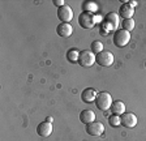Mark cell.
Listing matches in <instances>:
<instances>
[{"instance_id":"6da1fadb","label":"cell","mask_w":146,"mask_h":141,"mask_svg":"<svg viewBox=\"0 0 146 141\" xmlns=\"http://www.w3.org/2000/svg\"><path fill=\"white\" fill-rule=\"evenodd\" d=\"M95 63V54L91 50H82L80 51L78 56V64L82 68H90Z\"/></svg>"},{"instance_id":"7a4b0ae2","label":"cell","mask_w":146,"mask_h":141,"mask_svg":"<svg viewBox=\"0 0 146 141\" xmlns=\"http://www.w3.org/2000/svg\"><path fill=\"white\" fill-rule=\"evenodd\" d=\"M111 104H112V97L108 94L107 92H102L97 95V99H95V106H97L98 110L100 111H107L111 108Z\"/></svg>"},{"instance_id":"3957f363","label":"cell","mask_w":146,"mask_h":141,"mask_svg":"<svg viewBox=\"0 0 146 141\" xmlns=\"http://www.w3.org/2000/svg\"><path fill=\"white\" fill-rule=\"evenodd\" d=\"M97 24V17L91 12H82L78 16V25L82 29H91Z\"/></svg>"},{"instance_id":"277c9868","label":"cell","mask_w":146,"mask_h":141,"mask_svg":"<svg viewBox=\"0 0 146 141\" xmlns=\"http://www.w3.org/2000/svg\"><path fill=\"white\" fill-rule=\"evenodd\" d=\"M129 41H131V34L124 29H117L113 34V43L116 47H125Z\"/></svg>"},{"instance_id":"5b68a950","label":"cell","mask_w":146,"mask_h":141,"mask_svg":"<svg viewBox=\"0 0 146 141\" xmlns=\"http://www.w3.org/2000/svg\"><path fill=\"white\" fill-rule=\"evenodd\" d=\"M113 60H115L113 54L110 51H106V50H103L102 52L95 55V63L100 67H111L113 64Z\"/></svg>"},{"instance_id":"8992f818","label":"cell","mask_w":146,"mask_h":141,"mask_svg":"<svg viewBox=\"0 0 146 141\" xmlns=\"http://www.w3.org/2000/svg\"><path fill=\"white\" fill-rule=\"evenodd\" d=\"M117 25H119V13H115V12L107 13L104 20H103L102 26L106 28L108 31H111V30H116Z\"/></svg>"},{"instance_id":"52a82bcc","label":"cell","mask_w":146,"mask_h":141,"mask_svg":"<svg viewBox=\"0 0 146 141\" xmlns=\"http://www.w3.org/2000/svg\"><path fill=\"white\" fill-rule=\"evenodd\" d=\"M56 15H58L59 20H60L61 22H65V24H69V21L73 19V11L69 5H67V4H64L63 7L58 8Z\"/></svg>"},{"instance_id":"ba28073f","label":"cell","mask_w":146,"mask_h":141,"mask_svg":"<svg viewBox=\"0 0 146 141\" xmlns=\"http://www.w3.org/2000/svg\"><path fill=\"white\" fill-rule=\"evenodd\" d=\"M85 131L90 136H100L104 132V126L100 122H93L85 126Z\"/></svg>"},{"instance_id":"9c48e42d","label":"cell","mask_w":146,"mask_h":141,"mask_svg":"<svg viewBox=\"0 0 146 141\" xmlns=\"http://www.w3.org/2000/svg\"><path fill=\"white\" fill-rule=\"evenodd\" d=\"M120 123L125 128H133L137 124V116L133 112H124L120 115Z\"/></svg>"},{"instance_id":"30bf717a","label":"cell","mask_w":146,"mask_h":141,"mask_svg":"<svg viewBox=\"0 0 146 141\" xmlns=\"http://www.w3.org/2000/svg\"><path fill=\"white\" fill-rule=\"evenodd\" d=\"M36 133H38L40 137H48L52 133V124L48 122L39 123L38 127H36Z\"/></svg>"},{"instance_id":"8fae6325","label":"cell","mask_w":146,"mask_h":141,"mask_svg":"<svg viewBox=\"0 0 146 141\" xmlns=\"http://www.w3.org/2000/svg\"><path fill=\"white\" fill-rule=\"evenodd\" d=\"M56 33H58L59 37H63V38H68L72 35L73 33V28L70 24H65V22H61L60 25H58L56 28Z\"/></svg>"},{"instance_id":"7c38bea8","label":"cell","mask_w":146,"mask_h":141,"mask_svg":"<svg viewBox=\"0 0 146 141\" xmlns=\"http://www.w3.org/2000/svg\"><path fill=\"white\" fill-rule=\"evenodd\" d=\"M134 15V8L129 5V3H124L119 8V17H123L124 20L132 19V16Z\"/></svg>"},{"instance_id":"4fadbf2b","label":"cell","mask_w":146,"mask_h":141,"mask_svg":"<svg viewBox=\"0 0 146 141\" xmlns=\"http://www.w3.org/2000/svg\"><path fill=\"white\" fill-rule=\"evenodd\" d=\"M97 95H98L97 90L93 89V88H88V89H85L81 93V99L84 102H86V103H93L97 99Z\"/></svg>"},{"instance_id":"5bb4252c","label":"cell","mask_w":146,"mask_h":141,"mask_svg":"<svg viewBox=\"0 0 146 141\" xmlns=\"http://www.w3.org/2000/svg\"><path fill=\"white\" fill-rule=\"evenodd\" d=\"M80 120L84 124H89V123L95 122V112L93 110H82L80 114Z\"/></svg>"},{"instance_id":"9a60e30c","label":"cell","mask_w":146,"mask_h":141,"mask_svg":"<svg viewBox=\"0 0 146 141\" xmlns=\"http://www.w3.org/2000/svg\"><path fill=\"white\" fill-rule=\"evenodd\" d=\"M111 111H112V114H115V115H121V114L125 112V104L124 102L121 101H115L112 102V104H111Z\"/></svg>"},{"instance_id":"2e32d148","label":"cell","mask_w":146,"mask_h":141,"mask_svg":"<svg viewBox=\"0 0 146 141\" xmlns=\"http://www.w3.org/2000/svg\"><path fill=\"white\" fill-rule=\"evenodd\" d=\"M78 56H80V52H78V50H76V49H70V50H68V52H67V59H68V61L69 63H78Z\"/></svg>"},{"instance_id":"e0dca14e","label":"cell","mask_w":146,"mask_h":141,"mask_svg":"<svg viewBox=\"0 0 146 141\" xmlns=\"http://www.w3.org/2000/svg\"><path fill=\"white\" fill-rule=\"evenodd\" d=\"M82 8H84V12H95L98 8L97 3H93V1H84L82 4Z\"/></svg>"},{"instance_id":"ac0fdd59","label":"cell","mask_w":146,"mask_h":141,"mask_svg":"<svg viewBox=\"0 0 146 141\" xmlns=\"http://www.w3.org/2000/svg\"><path fill=\"white\" fill-rule=\"evenodd\" d=\"M108 124L112 127V128H116V127L121 126V123H120V116H119V115H115V114H112V115L108 118Z\"/></svg>"},{"instance_id":"d6986e66","label":"cell","mask_w":146,"mask_h":141,"mask_svg":"<svg viewBox=\"0 0 146 141\" xmlns=\"http://www.w3.org/2000/svg\"><path fill=\"white\" fill-rule=\"evenodd\" d=\"M91 51L94 52L95 55L102 52L103 51V43L100 42V41H94V42L91 43Z\"/></svg>"},{"instance_id":"ffe728a7","label":"cell","mask_w":146,"mask_h":141,"mask_svg":"<svg viewBox=\"0 0 146 141\" xmlns=\"http://www.w3.org/2000/svg\"><path fill=\"white\" fill-rule=\"evenodd\" d=\"M134 28V20L133 19H127L123 21V29L127 31H131Z\"/></svg>"},{"instance_id":"44dd1931","label":"cell","mask_w":146,"mask_h":141,"mask_svg":"<svg viewBox=\"0 0 146 141\" xmlns=\"http://www.w3.org/2000/svg\"><path fill=\"white\" fill-rule=\"evenodd\" d=\"M64 4H65V3H64L63 0H54V5L59 7V8H60V7H63Z\"/></svg>"},{"instance_id":"7402d4cb","label":"cell","mask_w":146,"mask_h":141,"mask_svg":"<svg viewBox=\"0 0 146 141\" xmlns=\"http://www.w3.org/2000/svg\"><path fill=\"white\" fill-rule=\"evenodd\" d=\"M46 122H48V123H52V122H54V119H52L51 116H47V119H46Z\"/></svg>"}]
</instances>
